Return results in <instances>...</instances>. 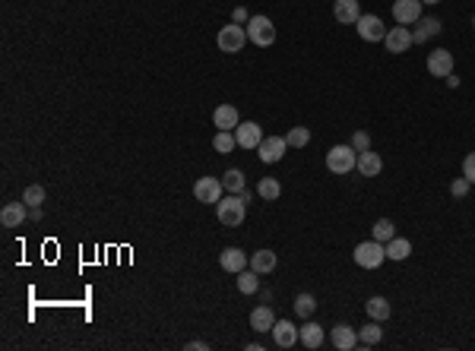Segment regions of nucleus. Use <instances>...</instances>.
I'll return each mask as SVG.
<instances>
[{"label": "nucleus", "instance_id": "obj_27", "mask_svg": "<svg viewBox=\"0 0 475 351\" xmlns=\"http://www.w3.org/2000/svg\"><path fill=\"white\" fill-rule=\"evenodd\" d=\"M238 291H241V295H257V291H260V272L241 269V272H238Z\"/></svg>", "mask_w": 475, "mask_h": 351}, {"label": "nucleus", "instance_id": "obj_4", "mask_svg": "<svg viewBox=\"0 0 475 351\" xmlns=\"http://www.w3.org/2000/svg\"><path fill=\"white\" fill-rule=\"evenodd\" d=\"M352 260H355V266H361V269H377V266H384V260H386V247L371 237V241L355 247Z\"/></svg>", "mask_w": 475, "mask_h": 351}, {"label": "nucleus", "instance_id": "obj_33", "mask_svg": "<svg viewBox=\"0 0 475 351\" xmlns=\"http://www.w3.org/2000/svg\"><path fill=\"white\" fill-rule=\"evenodd\" d=\"M234 146H238V139H234V130H219V133H216V139H213V149H216V152L228 155Z\"/></svg>", "mask_w": 475, "mask_h": 351}, {"label": "nucleus", "instance_id": "obj_11", "mask_svg": "<svg viewBox=\"0 0 475 351\" xmlns=\"http://www.w3.org/2000/svg\"><path fill=\"white\" fill-rule=\"evenodd\" d=\"M355 29H359V35L365 38V42H384L386 38V26L377 20V16H359V22H355Z\"/></svg>", "mask_w": 475, "mask_h": 351}, {"label": "nucleus", "instance_id": "obj_30", "mask_svg": "<svg viewBox=\"0 0 475 351\" xmlns=\"http://www.w3.org/2000/svg\"><path fill=\"white\" fill-rule=\"evenodd\" d=\"M292 307H295V313H298L301 320H310V317H314V310H317V301H314V295L301 291V295L295 297V304H292Z\"/></svg>", "mask_w": 475, "mask_h": 351}, {"label": "nucleus", "instance_id": "obj_9", "mask_svg": "<svg viewBox=\"0 0 475 351\" xmlns=\"http://www.w3.org/2000/svg\"><path fill=\"white\" fill-rule=\"evenodd\" d=\"M428 73L447 79V76L453 73V51H447V48L431 51V54H428Z\"/></svg>", "mask_w": 475, "mask_h": 351}, {"label": "nucleus", "instance_id": "obj_8", "mask_svg": "<svg viewBox=\"0 0 475 351\" xmlns=\"http://www.w3.org/2000/svg\"><path fill=\"white\" fill-rule=\"evenodd\" d=\"M222 190H225V184H222L219 178H197V184H193L197 203H219Z\"/></svg>", "mask_w": 475, "mask_h": 351}, {"label": "nucleus", "instance_id": "obj_36", "mask_svg": "<svg viewBox=\"0 0 475 351\" xmlns=\"http://www.w3.org/2000/svg\"><path fill=\"white\" fill-rule=\"evenodd\" d=\"M462 178H466L469 184H475V152H469L466 159H462Z\"/></svg>", "mask_w": 475, "mask_h": 351}, {"label": "nucleus", "instance_id": "obj_19", "mask_svg": "<svg viewBox=\"0 0 475 351\" xmlns=\"http://www.w3.org/2000/svg\"><path fill=\"white\" fill-rule=\"evenodd\" d=\"M273 342L279 345V348H292V345L298 342V329L292 320H276L273 326Z\"/></svg>", "mask_w": 475, "mask_h": 351}, {"label": "nucleus", "instance_id": "obj_23", "mask_svg": "<svg viewBox=\"0 0 475 351\" xmlns=\"http://www.w3.org/2000/svg\"><path fill=\"white\" fill-rule=\"evenodd\" d=\"M298 342H301L304 348H310V351L320 348V345H324V326H317V323H310L308 320V323L298 329Z\"/></svg>", "mask_w": 475, "mask_h": 351}, {"label": "nucleus", "instance_id": "obj_16", "mask_svg": "<svg viewBox=\"0 0 475 351\" xmlns=\"http://www.w3.org/2000/svg\"><path fill=\"white\" fill-rule=\"evenodd\" d=\"M355 171H359L361 178H377V174L384 171V159H380L374 149L359 152V165H355Z\"/></svg>", "mask_w": 475, "mask_h": 351}, {"label": "nucleus", "instance_id": "obj_13", "mask_svg": "<svg viewBox=\"0 0 475 351\" xmlns=\"http://www.w3.org/2000/svg\"><path fill=\"white\" fill-rule=\"evenodd\" d=\"M234 139H238V146H241V149H257V146L263 143L260 124H254V120H248V124H238V127H234Z\"/></svg>", "mask_w": 475, "mask_h": 351}, {"label": "nucleus", "instance_id": "obj_34", "mask_svg": "<svg viewBox=\"0 0 475 351\" xmlns=\"http://www.w3.org/2000/svg\"><path fill=\"white\" fill-rule=\"evenodd\" d=\"M22 200H26V206H42V203H45V187H38V184L26 187Z\"/></svg>", "mask_w": 475, "mask_h": 351}, {"label": "nucleus", "instance_id": "obj_15", "mask_svg": "<svg viewBox=\"0 0 475 351\" xmlns=\"http://www.w3.org/2000/svg\"><path fill=\"white\" fill-rule=\"evenodd\" d=\"M219 266L225 269V272H232V276H238L241 269H248V254H244L241 247H225L219 254Z\"/></svg>", "mask_w": 475, "mask_h": 351}, {"label": "nucleus", "instance_id": "obj_12", "mask_svg": "<svg viewBox=\"0 0 475 351\" xmlns=\"http://www.w3.org/2000/svg\"><path fill=\"white\" fill-rule=\"evenodd\" d=\"M330 342H333V348H339V351H352V348H359V332L352 329L349 323H339L330 329Z\"/></svg>", "mask_w": 475, "mask_h": 351}, {"label": "nucleus", "instance_id": "obj_43", "mask_svg": "<svg viewBox=\"0 0 475 351\" xmlns=\"http://www.w3.org/2000/svg\"><path fill=\"white\" fill-rule=\"evenodd\" d=\"M472 26H475V16H472Z\"/></svg>", "mask_w": 475, "mask_h": 351}, {"label": "nucleus", "instance_id": "obj_10", "mask_svg": "<svg viewBox=\"0 0 475 351\" xmlns=\"http://www.w3.org/2000/svg\"><path fill=\"white\" fill-rule=\"evenodd\" d=\"M393 20L396 26H412L421 20V0H396L393 3Z\"/></svg>", "mask_w": 475, "mask_h": 351}, {"label": "nucleus", "instance_id": "obj_40", "mask_svg": "<svg viewBox=\"0 0 475 351\" xmlns=\"http://www.w3.org/2000/svg\"><path fill=\"white\" fill-rule=\"evenodd\" d=\"M29 219H32V221L42 219V206H29Z\"/></svg>", "mask_w": 475, "mask_h": 351}, {"label": "nucleus", "instance_id": "obj_2", "mask_svg": "<svg viewBox=\"0 0 475 351\" xmlns=\"http://www.w3.org/2000/svg\"><path fill=\"white\" fill-rule=\"evenodd\" d=\"M355 165H359V152L352 149V143L349 146H333L330 152H326V171H333V174H349V171H355Z\"/></svg>", "mask_w": 475, "mask_h": 351}, {"label": "nucleus", "instance_id": "obj_21", "mask_svg": "<svg viewBox=\"0 0 475 351\" xmlns=\"http://www.w3.org/2000/svg\"><path fill=\"white\" fill-rule=\"evenodd\" d=\"M276 263H279V256H276L269 247L254 250V254H250V269H254V272H260V276H266V272H273V269H276Z\"/></svg>", "mask_w": 475, "mask_h": 351}, {"label": "nucleus", "instance_id": "obj_5", "mask_svg": "<svg viewBox=\"0 0 475 351\" xmlns=\"http://www.w3.org/2000/svg\"><path fill=\"white\" fill-rule=\"evenodd\" d=\"M248 42H254L257 48H269L276 42V26L269 16H250L248 20Z\"/></svg>", "mask_w": 475, "mask_h": 351}, {"label": "nucleus", "instance_id": "obj_42", "mask_svg": "<svg viewBox=\"0 0 475 351\" xmlns=\"http://www.w3.org/2000/svg\"><path fill=\"white\" fill-rule=\"evenodd\" d=\"M421 3H441V0H421Z\"/></svg>", "mask_w": 475, "mask_h": 351}, {"label": "nucleus", "instance_id": "obj_37", "mask_svg": "<svg viewBox=\"0 0 475 351\" xmlns=\"http://www.w3.org/2000/svg\"><path fill=\"white\" fill-rule=\"evenodd\" d=\"M469 187H472V184H469L466 178H456L453 184H450V193H453L456 200H462V196H466V193H469Z\"/></svg>", "mask_w": 475, "mask_h": 351}, {"label": "nucleus", "instance_id": "obj_17", "mask_svg": "<svg viewBox=\"0 0 475 351\" xmlns=\"http://www.w3.org/2000/svg\"><path fill=\"white\" fill-rule=\"evenodd\" d=\"M434 35H441V20H437V16H425V20L415 22L412 42H415V45H425L428 38H434Z\"/></svg>", "mask_w": 475, "mask_h": 351}, {"label": "nucleus", "instance_id": "obj_7", "mask_svg": "<svg viewBox=\"0 0 475 351\" xmlns=\"http://www.w3.org/2000/svg\"><path fill=\"white\" fill-rule=\"evenodd\" d=\"M412 45H415V42H412V29H409V26H393V29H386L384 48L390 51V54H406Z\"/></svg>", "mask_w": 475, "mask_h": 351}, {"label": "nucleus", "instance_id": "obj_38", "mask_svg": "<svg viewBox=\"0 0 475 351\" xmlns=\"http://www.w3.org/2000/svg\"><path fill=\"white\" fill-rule=\"evenodd\" d=\"M187 348H190V351H206L209 345H206V342H200V338H197V342H187Z\"/></svg>", "mask_w": 475, "mask_h": 351}, {"label": "nucleus", "instance_id": "obj_3", "mask_svg": "<svg viewBox=\"0 0 475 351\" xmlns=\"http://www.w3.org/2000/svg\"><path fill=\"white\" fill-rule=\"evenodd\" d=\"M216 45H219V51H225V54H238V51L248 45V29H244L241 22H228V26L219 29Z\"/></svg>", "mask_w": 475, "mask_h": 351}, {"label": "nucleus", "instance_id": "obj_41", "mask_svg": "<svg viewBox=\"0 0 475 351\" xmlns=\"http://www.w3.org/2000/svg\"><path fill=\"white\" fill-rule=\"evenodd\" d=\"M447 86H450V89H456V86H460V76L450 73V76H447Z\"/></svg>", "mask_w": 475, "mask_h": 351}, {"label": "nucleus", "instance_id": "obj_29", "mask_svg": "<svg viewBox=\"0 0 475 351\" xmlns=\"http://www.w3.org/2000/svg\"><path fill=\"white\" fill-rule=\"evenodd\" d=\"M257 193H260L266 203H276L279 196H282V184L276 178H260V184H257Z\"/></svg>", "mask_w": 475, "mask_h": 351}, {"label": "nucleus", "instance_id": "obj_20", "mask_svg": "<svg viewBox=\"0 0 475 351\" xmlns=\"http://www.w3.org/2000/svg\"><path fill=\"white\" fill-rule=\"evenodd\" d=\"M273 326H276L273 307H269V304L254 307V313H250V329H254V332H273Z\"/></svg>", "mask_w": 475, "mask_h": 351}, {"label": "nucleus", "instance_id": "obj_26", "mask_svg": "<svg viewBox=\"0 0 475 351\" xmlns=\"http://www.w3.org/2000/svg\"><path fill=\"white\" fill-rule=\"evenodd\" d=\"M380 338H384V329H380L377 320H371L368 326H361L359 329V345L361 348H374V345H380Z\"/></svg>", "mask_w": 475, "mask_h": 351}, {"label": "nucleus", "instance_id": "obj_22", "mask_svg": "<svg viewBox=\"0 0 475 351\" xmlns=\"http://www.w3.org/2000/svg\"><path fill=\"white\" fill-rule=\"evenodd\" d=\"M213 124L219 127V130H234V127L241 124V120H238V108H234V104H219V108L213 111Z\"/></svg>", "mask_w": 475, "mask_h": 351}, {"label": "nucleus", "instance_id": "obj_6", "mask_svg": "<svg viewBox=\"0 0 475 351\" xmlns=\"http://www.w3.org/2000/svg\"><path fill=\"white\" fill-rule=\"evenodd\" d=\"M285 152H289L285 136H263V143L257 146V155H260L263 165H276V162H282Z\"/></svg>", "mask_w": 475, "mask_h": 351}, {"label": "nucleus", "instance_id": "obj_35", "mask_svg": "<svg viewBox=\"0 0 475 351\" xmlns=\"http://www.w3.org/2000/svg\"><path fill=\"white\" fill-rule=\"evenodd\" d=\"M352 149H355V152H368V149H374V146H371V136H368L365 130H359L355 136H352Z\"/></svg>", "mask_w": 475, "mask_h": 351}, {"label": "nucleus", "instance_id": "obj_25", "mask_svg": "<svg viewBox=\"0 0 475 351\" xmlns=\"http://www.w3.org/2000/svg\"><path fill=\"white\" fill-rule=\"evenodd\" d=\"M365 310H368V317H371V320H377V323H384V320H390V313H393L390 301H386V297H380V295L368 297Z\"/></svg>", "mask_w": 475, "mask_h": 351}, {"label": "nucleus", "instance_id": "obj_24", "mask_svg": "<svg viewBox=\"0 0 475 351\" xmlns=\"http://www.w3.org/2000/svg\"><path fill=\"white\" fill-rule=\"evenodd\" d=\"M384 247H386V260L402 263V260H409V256H412V244H409L406 237H400V234H396V237H390Z\"/></svg>", "mask_w": 475, "mask_h": 351}, {"label": "nucleus", "instance_id": "obj_28", "mask_svg": "<svg viewBox=\"0 0 475 351\" xmlns=\"http://www.w3.org/2000/svg\"><path fill=\"white\" fill-rule=\"evenodd\" d=\"M222 184H225L228 193H241V190H248V180H244V171H241V168H228V171L222 174Z\"/></svg>", "mask_w": 475, "mask_h": 351}, {"label": "nucleus", "instance_id": "obj_14", "mask_svg": "<svg viewBox=\"0 0 475 351\" xmlns=\"http://www.w3.org/2000/svg\"><path fill=\"white\" fill-rule=\"evenodd\" d=\"M333 16H336L339 26H355L361 16L359 0H333Z\"/></svg>", "mask_w": 475, "mask_h": 351}, {"label": "nucleus", "instance_id": "obj_39", "mask_svg": "<svg viewBox=\"0 0 475 351\" xmlns=\"http://www.w3.org/2000/svg\"><path fill=\"white\" fill-rule=\"evenodd\" d=\"M244 20H248V10H244V7H234V22H244Z\"/></svg>", "mask_w": 475, "mask_h": 351}, {"label": "nucleus", "instance_id": "obj_31", "mask_svg": "<svg viewBox=\"0 0 475 351\" xmlns=\"http://www.w3.org/2000/svg\"><path fill=\"white\" fill-rule=\"evenodd\" d=\"M285 143H289V149H304V146L310 143V130L308 127H292V130L285 133Z\"/></svg>", "mask_w": 475, "mask_h": 351}, {"label": "nucleus", "instance_id": "obj_32", "mask_svg": "<svg viewBox=\"0 0 475 351\" xmlns=\"http://www.w3.org/2000/svg\"><path fill=\"white\" fill-rule=\"evenodd\" d=\"M371 231H374V241H380V244H386L390 237H396V225H393L390 219H377Z\"/></svg>", "mask_w": 475, "mask_h": 351}, {"label": "nucleus", "instance_id": "obj_1", "mask_svg": "<svg viewBox=\"0 0 475 351\" xmlns=\"http://www.w3.org/2000/svg\"><path fill=\"white\" fill-rule=\"evenodd\" d=\"M216 215H219V221L225 228H238L244 219H248V203L238 196V193H232V196H222L219 203H216Z\"/></svg>", "mask_w": 475, "mask_h": 351}, {"label": "nucleus", "instance_id": "obj_18", "mask_svg": "<svg viewBox=\"0 0 475 351\" xmlns=\"http://www.w3.org/2000/svg\"><path fill=\"white\" fill-rule=\"evenodd\" d=\"M26 219H29V206H26V200H20V203H7V206H3V212H0V221H3V228H20Z\"/></svg>", "mask_w": 475, "mask_h": 351}]
</instances>
